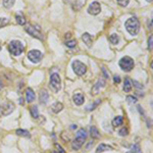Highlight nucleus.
Listing matches in <instances>:
<instances>
[{
	"instance_id": "nucleus-1",
	"label": "nucleus",
	"mask_w": 153,
	"mask_h": 153,
	"mask_svg": "<svg viewBox=\"0 0 153 153\" xmlns=\"http://www.w3.org/2000/svg\"><path fill=\"white\" fill-rule=\"evenodd\" d=\"M126 30L132 36H136L140 31V23L136 18H130L125 23Z\"/></svg>"
},
{
	"instance_id": "nucleus-2",
	"label": "nucleus",
	"mask_w": 153,
	"mask_h": 153,
	"mask_svg": "<svg viewBox=\"0 0 153 153\" xmlns=\"http://www.w3.org/2000/svg\"><path fill=\"white\" fill-rule=\"evenodd\" d=\"M86 139H87V132L84 129H80L77 133L76 139L73 141L72 143V148L74 150H79L82 148V146L84 145Z\"/></svg>"
},
{
	"instance_id": "nucleus-3",
	"label": "nucleus",
	"mask_w": 153,
	"mask_h": 153,
	"mask_svg": "<svg viewBox=\"0 0 153 153\" xmlns=\"http://www.w3.org/2000/svg\"><path fill=\"white\" fill-rule=\"evenodd\" d=\"M8 49H9V52L11 53L12 55L19 56V55H21V53L23 52V45L21 44V41L12 40V41H10Z\"/></svg>"
},
{
	"instance_id": "nucleus-4",
	"label": "nucleus",
	"mask_w": 153,
	"mask_h": 153,
	"mask_svg": "<svg viewBox=\"0 0 153 153\" xmlns=\"http://www.w3.org/2000/svg\"><path fill=\"white\" fill-rule=\"evenodd\" d=\"M120 68L125 72H131L134 68V60L130 56H124L118 62Z\"/></svg>"
},
{
	"instance_id": "nucleus-5",
	"label": "nucleus",
	"mask_w": 153,
	"mask_h": 153,
	"mask_svg": "<svg viewBox=\"0 0 153 153\" xmlns=\"http://www.w3.org/2000/svg\"><path fill=\"white\" fill-rule=\"evenodd\" d=\"M50 87L55 93L59 92V90L61 89V80H60V77L57 73H54V74H51L50 76Z\"/></svg>"
},
{
	"instance_id": "nucleus-6",
	"label": "nucleus",
	"mask_w": 153,
	"mask_h": 153,
	"mask_svg": "<svg viewBox=\"0 0 153 153\" xmlns=\"http://www.w3.org/2000/svg\"><path fill=\"white\" fill-rule=\"evenodd\" d=\"M25 31L27 32L29 35H31L32 37L37 38L39 40H43V35L40 32V28H35V26L27 25L25 28Z\"/></svg>"
},
{
	"instance_id": "nucleus-7",
	"label": "nucleus",
	"mask_w": 153,
	"mask_h": 153,
	"mask_svg": "<svg viewBox=\"0 0 153 153\" xmlns=\"http://www.w3.org/2000/svg\"><path fill=\"white\" fill-rule=\"evenodd\" d=\"M73 68H74V72L76 73V75L80 77L84 76L86 74V72H87V66L83 62L80 61V60H75L73 62Z\"/></svg>"
},
{
	"instance_id": "nucleus-8",
	"label": "nucleus",
	"mask_w": 153,
	"mask_h": 153,
	"mask_svg": "<svg viewBox=\"0 0 153 153\" xmlns=\"http://www.w3.org/2000/svg\"><path fill=\"white\" fill-rule=\"evenodd\" d=\"M28 58L34 63H38L42 59V52L40 50H31L28 53Z\"/></svg>"
},
{
	"instance_id": "nucleus-9",
	"label": "nucleus",
	"mask_w": 153,
	"mask_h": 153,
	"mask_svg": "<svg viewBox=\"0 0 153 153\" xmlns=\"http://www.w3.org/2000/svg\"><path fill=\"white\" fill-rule=\"evenodd\" d=\"M1 113L3 115H10V113L14 111V109L16 108V106H14V104L12 102H10V101H7V102L3 103V104L1 105Z\"/></svg>"
},
{
	"instance_id": "nucleus-10",
	"label": "nucleus",
	"mask_w": 153,
	"mask_h": 153,
	"mask_svg": "<svg viewBox=\"0 0 153 153\" xmlns=\"http://www.w3.org/2000/svg\"><path fill=\"white\" fill-rule=\"evenodd\" d=\"M101 11V6L100 3H98L97 1H94L92 3H90L89 7H88V12L92 16H97Z\"/></svg>"
},
{
	"instance_id": "nucleus-11",
	"label": "nucleus",
	"mask_w": 153,
	"mask_h": 153,
	"mask_svg": "<svg viewBox=\"0 0 153 153\" xmlns=\"http://www.w3.org/2000/svg\"><path fill=\"white\" fill-rule=\"evenodd\" d=\"M105 86V81L104 80H98V82L94 85L93 89H92V93L93 95H97V94L100 92V89Z\"/></svg>"
},
{
	"instance_id": "nucleus-12",
	"label": "nucleus",
	"mask_w": 153,
	"mask_h": 153,
	"mask_svg": "<svg viewBox=\"0 0 153 153\" xmlns=\"http://www.w3.org/2000/svg\"><path fill=\"white\" fill-rule=\"evenodd\" d=\"M36 98V95H35V92L33 91L32 88H28L26 90V100H27L28 103H32Z\"/></svg>"
},
{
	"instance_id": "nucleus-13",
	"label": "nucleus",
	"mask_w": 153,
	"mask_h": 153,
	"mask_svg": "<svg viewBox=\"0 0 153 153\" xmlns=\"http://www.w3.org/2000/svg\"><path fill=\"white\" fill-rule=\"evenodd\" d=\"M73 101H74V103L78 106H80V105H82L84 103V101H85V97L82 93H76L74 96H73Z\"/></svg>"
},
{
	"instance_id": "nucleus-14",
	"label": "nucleus",
	"mask_w": 153,
	"mask_h": 153,
	"mask_svg": "<svg viewBox=\"0 0 153 153\" xmlns=\"http://www.w3.org/2000/svg\"><path fill=\"white\" fill-rule=\"evenodd\" d=\"M39 100L42 104H46L49 100V94L46 90H41L40 96H39Z\"/></svg>"
},
{
	"instance_id": "nucleus-15",
	"label": "nucleus",
	"mask_w": 153,
	"mask_h": 153,
	"mask_svg": "<svg viewBox=\"0 0 153 153\" xmlns=\"http://www.w3.org/2000/svg\"><path fill=\"white\" fill-rule=\"evenodd\" d=\"M132 88H133V82L131 81L130 78L127 77L125 79V83H124V91L129 93V92L132 91Z\"/></svg>"
},
{
	"instance_id": "nucleus-16",
	"label": "nucleus",
	"mask_w": 153,
	"mask_h": 153,
	"mask_svg": "<svg viewBox=\"0 0 153 153\" xmlns=\"http://www.w3.org/2000/svg\"><path fill=\"white\" fill-rule=\"evenodd\" d=\"M82 40L84 41V43H85L88 47H91L92 42H93V39H92V36L90 35L89 33H84L83 36H82Z\"/></svg>"
},
{
	"instance_id": "nucleus-17",
	"label": "nucleus",
	"mask_w": 153,
	"mask_h": 153,
	"mask_svg": "<svg viewBox=\"0 0 153 153\" xmlns=\"http://www.w3.org/2000/svg\"><path fill=\"white\" fill-rule=\"evenodd\" d=\"M113 148L111 147V146H109V145H106V144H100V145L97 147V149H96V153H102V152H104V151H108V150H112Z\"/></svg>"
},
{
	"instance_id": "nucleus-18",
	"label": "nucleus",
	"mask_w": 153,
	"mask_h": 153,
	"mask_svg": "<svg viewBox=\"0 0 153 153\" xmlns=\"http://www.w3.org/2000/svg\"><path fill=\"white\" fill-rule=\"evenodd\" d=\"M90 135H91V137L93 138V139H99V138H100L99 131L95 126H92L91 128H90Z\"/></svg>"
},
{
	"instance_id": "nucleus-19",
	"label": "nucleus",
	"mask_w": 153,
	"mask_h": 153,
	"mask_svg": "<svg viewBox=\"0 0 153 153\" xmlns=\"http://www.w3.org/2000/svg\"><path fill=\"white\" fill-rule=\"evenodd\" d=\"M122 124H124V118H122V116L118 115V116H116V117L113 118L112 126L115 127V128H117V127L122 126Z\"/></svg>"
},
{
	"instance_id": "nucleus-20",
	"label": "nucleus",
	"mask_w": 153,
	"mask_h": 153,
	"mask_svg": "<svg viewBox=\"0 0 153 153\" xmlns=\"http://www.w3.org/2000/svg\"><path fill=\"white\" fill-rule=\"evenodd\" d=\"M63 109V104L61 102H56L52 105V111L54 113H59Z\"/></svg>"
},
{
	"instance_id": "nucleus-21",
	"label": "nucleus",
	"mask_w": 153,
	"mask_h": 153,
	"mask_svg": "<svg viewBox=\"0 0 153 153\" xmlns=\"http://www.w3.org/2000/svg\"><path fill=\"white\" fill-rule=\"evenodd\" d=\"M16 134L18 136H21V137H25V138H30V137H31V134L29 133V131L23 130V129H19V130H16Z\"/></svg>"
},
{
	"instance_id": "nucleus-22",
	"label": "nucleus",
	"mask_w": 153,
	"mask_h": 153,
	"mask_svg": "<svg viewBox=\"0 0 153 153\" xmlns=\"http://www.w3.org/2000/svg\"><path fill=\"white\" fill-rule=\"evenodd\" d=\"M16 23H18L19 25H21V26L26 25V19H25V16H23V14H18L16 16Z\"/></svg>"
},
{
	"instance_id": "nucleus-23",
	"label": "nucleus",
	"mask_w": 153,
	"mask_h": 153,
	"mask_svg": "<svg viewBox=\"0 0 153 153\" xmlns=\"http://www.w3.org/2000/svg\"><path fill=\"white\" fill-rule=\"evenodd\" d=\"M30 111H31V115L33 116L34 118H38L39 117V111H38V107L36 106H32L30 108Z\"/></svg>"
},
{
	"instance_id": "nucleus-24",
	"label": "nucleus",
	"mask_w": 153,
	"mask_h": 153,
	"mask_svg": "<svg viewBox=\"0 0 153 153\" xmlns=\"http://www.w3.org/2000/svg\"><path fill=\"white\" fill-rule=\"evenodd\" d=\"M100 102H101V100H96L95 102L93 103V104H91V105H89V106L86 107V110H87V111H92V110H94V109H95L96 107L98 106L99 104H100Z\"/></svg>"
},
{
	"instance_id": "nucleus-25",
	"label": "nucleus",
	"mask_w": 153,
	"mask_h": 153,
	"mask_svg": "<svg viewBox=\"0 0 153 153\" xmlns=\"http://www.w3.org/2000/svg\"><path fill=\"white\" fill-rule=\"evenodd\" d=\"M109 41H110L112 44H117L118 42H120V37H118L117 34H112V35L109 37Z\"/></svg>"
},
{
	"instance_id": "nucleus-26",
	"label": "nucleus",
	"mask_w": 153,
	"mask_h": 153,
	"mask_svg": "<svg viewBox=\"0 0 153 153\" xmlns=\"http://www.w3.org/2000/svg\"><path fill=\"white\" fill-rule=\"evenodd\" d=\"M16 0H3V5L6 8H11L14 5Z\"/></svg>"
},
{
	"instance_id": "nucleus-27",
	"label": "nucleus",
	"mask_w": 153,
	"mask_h": 153,
	"mask_svg": "<svg viewBox=\"0 0 153 153\" xmlns=\"http://www.w3.org/2000/svg\"><path fill=\"white\" fill-rule=\"evenodd\" d=\"M127 101H128V103H129V104H135V103L138 101V99L136 98L135 96L130 95V96H128V97H127Z\"/></svg>"
},
{
	"instance_id": "nucleus-28",
	"label": "nucleus",
	"mask_w": 153,
	"mask_h": 153,
	"mask_svg": "<svg viewBox=\"0 0 153 153\" xmlns=\"http://www.w3.org/2000/svg\"><path fill=\"white\" fill-rule=\"evenodd\" d=\"M118 134H120V137H126V136L129 135V130L127 128H122L118 132Z\"/></svg>"
},
{
	"instance_id": "nucleus-29",
	"label": "nucleus",
	"mask_w": 153,
	"mask_h": 153,
	"mask_svg": "<svg viewBox=\"0 0 153 153\" xmlns=\"http://www.w3.org/2000/svg\"><path fill=\"white\" fill-rule=\"evenodd\" d=\"M131 149H132L133 153H141V148H140L139 144H135V145H133L132 147H131Z\"/></svg>"
},
{
	"instance_id": "nucleus-30",
	"label": "nucleus",
	"mask_w": 153,
	"mask_h": 153,
	"mask_svg": "<svg viewBox=\"0 0 153 153\" xmlns=\"http://www.w3.org/2000/svg\"><path fill=\"white\" fill-rule=\"evenodd\" d=\"M65 45L68 47V48H74V47H76V45H77V41L76 40L68 41V42L65 43Z\"/></svg>"
},
{
	"instance_id": "nucleus-31",
	"label": "nucleus",
	"mask_w": 153,
	"mask_h": 153,
	"mask_svg": "<svg viewBox=\"0 0 153 153\" xmlns=\"http://www.w3.org/2000/svg\"><path fill=\"white\" fill-rule=\"evenodd\" d=\"M116 1H117L118 5L122 6V7H126L129 4V2H130V0H116Z\"/></svg>"
},
{
	"instance_id": "nucleus-32",
	"label": "nucleus",
	"mask_w": 153,
	"mask_h": 153,
	"mask_svg": "<svg viewBox=\"0 0 153 153\" xmlns=\"http://www.w3.org/2000/svg\"><path fill=\"white\" fill-rule=\"evenodd\" d=\"M54 146H55V148H56V151H55L56 153H65V151L63 150V148H62L58 143H55Z\"/></svg>"
},
{
	"instance_id": "nucleus-33",
	"label": "nucleus",
	"mask_w": 153,
	"mask_h": 153,
	"mask_svg": "<svg viewBox=\"0 0 153 153\" xmlns=\"http://www.w3.org/2000/svg\"><path fill=\"white\" fill-rule=\"evenodd\" d=\"M8 23V19H0V28L4 27L5 25Z\"/></svg>"
},
{
	"instance_id": "nucleus-34",
	"label": "nucleus",
	"mask_w": 153,
	"mask_h": 153,
	"mask_svg": "<svg viewBox=\"0 0 153 153\" xmlns=\"http://www.w3.org/2000/svg\"><path fill=\"white\" fill-rule=\"evenodd\" d=\"M152 40H153V37L150 36L149 40H148V48H149V50H152Z\"/></svg>"
},
{
	"instance_id": "nucleus-35",
	"label": "nucleus",
	"mask_w": 153,
	"mask_h": 153,
	"mask_svg": "<svg viewBox=\"0 0 153 153\" xmlns=\"http://www.w3.org/2000/svg\"><path fill=\"white\" fill-rule=\"evenodd\" d=\"M102 73H103V76H104L105 79H109V74L106 72V68H102Z\"/></svg>"
},
{
	"instance_id": "nucleus-36",
	"label": "nucleus",
	"mask_w": 153,
	"mask_h": 153,
	"mask_svg": "<svg viewBox=\"0 0 153 153\" xmlns=\"http://www.w3.org/2000/svg\"><path fill=\"white\" fill-rule=\"evenodd\" d=\"M113 82H115V84L120 83V76H115V77H113Z\"/></svg>"
},
{
	"instance_id": "nucleus-37",
	"label": "nucleus",
	"mask_w": 153,
	"mask_h": 153,
	"mask_svg": "<svg viewBox=\"0 0 153 153\" xmlns=\"http://www.w3.org/2000/svg\"><path fill=\"white\" fill-rule=\"evenodd\" d=\"M133 84H135V86L138 88V89H142V88H143V86H142V85H140V84L138 83V82H136V81L133 82Z\"/></svg>"
},
{
	"instance_id": "nucleus-38",
	"label": "nucleus",
	"mask_w": 153,
	"mask_h": 153,
	"mask_svg": "<svg viewBox=\"0 0 153 153\" xmlns=\"http://www.w3.org/2000/svg\"><path fill=\"white\" fill-rule=\"evenodd\" d=\"M91 146H93V142H90V143H89V145L87 146V150H89V148L91 147Z\"/></svg>"
},
{
	"instance_id": "nucleus-39",
	"label": "nucleus",
	"mask_w": 153,
	"mask_h": 153,
	"mask_svg": "<svg viewBox=\"0 0 153 153\" xmlns=\"http://www.w3.org/2000/svg\"><path fill=\"white\" fill-rule=\"evenodd\" d=\"M70 129H72V130H75V129H77V125H72Z\"/></svg>"
},
{
	"instance_id": "nucleus-40",
	"label": "nucleus",
	"mask_w": 153,
	"mask_h": 153,
	"mask_svg": "<svg viewBox=\"0 0 153 153\" xmlns=\"http://www.w3.org/2000/svg\"><path fill=\"white\" fill-rule=\"evenodd\" d=\"M70 33H68L65 35V38H70Z\"/></svg>"
},
{
	"instance_id": "nucleus-41",
	"label": "nucleus",
	"mask_w": 153,
	"mask_h": 153,
	"mask_svg": "<svg viewBox=\"0 0 153 153\" xmlns=\"http://www.w3.org/2000/svg\"><path fill=\"white\" fill-rule=\"evenodd\" d=\"M147 2H152V0H146Z\"/></svg>"
},
{
	"instance_id": "nucleus-42",
	"label": "nucleus",
	"mask_w": 153,
	"mask_h": 153,
	"mask_svg": "<svg viewBox=\"0 0 153 153\" xmlns=\"http://www.w3.org/2000/svg\"><path fill=\"white\" fill-rule=\"evenodd\" d=\"M127 153H133L132 151H130V152H127Z\"/></svg>"
},
{
	"instance_id": "nucleus-43",
	"label": "nucleus",
	"mask_w": 153,
	"mask_h": 153,
	"mask_svg": "<svg viewBox=\"0 0 153 153\" xmlns=\"http://www.w3.org/2000/svg\"><path fill=\"white\" fill-rule=\"evenodd\" d=\"M0 50H1V45H0Z\"/></svg>"
},
{
	"instance_id": "nucleus-44",
	"label": "nucleus",
	"mask_w": 153,
	"mask_h": 153,
	"mask_svg": "<svg viewBox=\"0 0 153 153\" xmlns=\"http://www.w3.org/2000/svg\"><path fill=\"white\" fill-rule=\"evenodd\" d=\"M52 153H56V152H52Z\"/></svg>"
}]
</instances>
